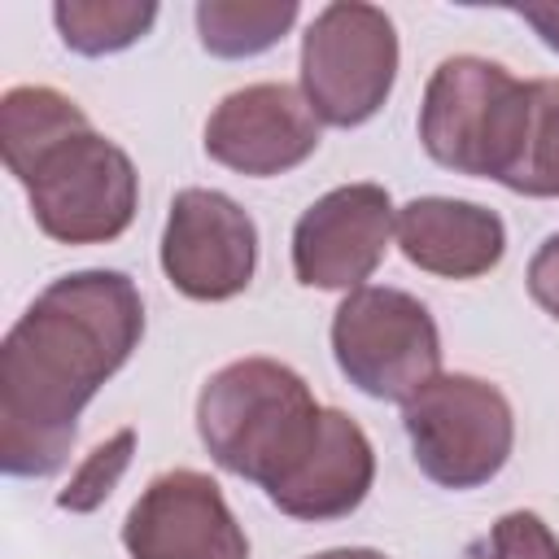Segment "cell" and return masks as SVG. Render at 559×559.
Returning <instances> with one entry per match:
<instances>
[{
	"instance_id": "6da1fadb",
	"label": "cell",
	"mask_w": 559,
	"mask_h": 559,
	"mask_svg": "<svg viewBox=\"0 0 559 559\" xmlns=\"http://www.w3.org/2000/svg\"><path fill=\"white\" fill-rule=\"evenodd\" d=\"M140 336L144 301L122 271L57 275L0 345V467L9 476L61 472L83 406L127 367Z\"/></svg>"
},
{
	"instance_id": "7a4b0ae2",
	"label": "cell",
	"mask_w": 559,
	"mask_h": 559,
	"mask_svg": "<svg viewBox=\"0 0 559 559\" xmlns=\"http://www.w3.org/2000/svg\"><path fill=\"white\" fill-rule=\"evenodd\" d=\"M323 406L310 384L275 358L218 367L197 397V432L210 459L262 489H275L319 441Z\"/></svg>"
},
{
	"instance_id": "3957f363",
	"label": "cell",
	"mask_w": 559,
	"mask_h": 559,
	"mask_svg": "<svg viewBox=\"0 0 559 559\" xmlns=\"http://www.w3.org/2000/svg\"><path fill=\"white\" fill-rule=\"evenodd\" d=\"M524 122H528V83L489 57L476 52L445 57L424 87V105H419L424 153L454 175L502 183L507 170L515 166Z\"/></svg>"
},
{
	"instance_id": "277c9868",
	"label": "cell",
	"mask_w": 559,
	"mask_h": 559,
	"mask_svg": "<svg viewBox=\"0 0 559 559\" xmlns=\"http://www.w3.org/2000/svg\"><path fill=\"white\" fill-rule=\"evenodd\" d=\"M13 179L26 188L39 231L61 245L118 240L140 205L135 162L96 127L61 135L44 153H35Z\"/></svg>"
},
{
	"instance_id": "5b68a950",
	"label": "cell",
	"mask_w": 559,
	"mask_h": 559,
	"mask_svg": "<svg viewBox=\"0 0 559 559\" xmlns=\"http://www.w3.org/2000/svg\"><path fill=\"white\" fill-rule=\"evenodd\" d=\"M332 358L358 393L406 406L441 376V332L419 297L362 284L332 314Z\"/></svg>"
},
{
	"instance_id": "8992f818",
	"label": "cell",
	"mask_w": 559,
	"mask_h": 559,
	"mask_svg": "<svg viewBox=\"0 0 559 559\" xmlns=\"http://www.w3.org/2000/svg\"><path fill=\"white\" fill-rule=\"evenodd\" d=\"M402 424L419 472L441 489H476L493 480L515 445L507 393L467 371L424 384L402 406Z\"/></svg>"
},
{
	"instance_id": "52a82bcc",
	"label": "cell",
	"mask_w": 559,
	"mask_h": 559,
	"mask_svg": "<svg viewBox=\"0 0 559 559\" xmlns=\"http://www.w3.org/2000/svg\"><path fill=\"white\" fill-rule=\"evenodd\" d=\"M397 79L393 17L362 0H336L301 35V92L319 122L362 127L376 118Z\"/></svg>"
},
{
	"instance_id": "ba28073f",
	"label": "cell",
	"mask_w": 559,
	"mask_h": 559,
	"mask_svg": "<svg viewBox=\"0 0 559 559\" xmlns=\"http://www.w3.org/2000/svg\"><path fill=\"white\" fill-rule=\"evenodd\" d=\"M258 266V227L240 201L218 188H183L162 231V271L192 301H227L249 288Z\"/></svg>"
},
{
	"instance_id": "9c48e42d",
	"label": "cell",
	"mask_w": 559,
	"mask_h": 559,
	"mask_svg": "<svg viewBox=\"0 0 559 559\" xmlns=\"http://www.w3.org/2000/svg\"><path fill=\"white\" fill-rule=\"evenodd\" d=\"M122 546L131 559H249V537L218 480L197 467H175L144 485L122 520Z\"/></svg>"
},
{
	"instance_id": "30bf717a",
	"label": "cell",
	"mask_w": 559,
	"mask_h": 559,
	"mask_svg": "<svg viewBox=\"0 0 559 559\" xmlns=\"http://www.w3.org/2000/svg\"><path fill=\"white\" fill-rule=\"evenodd\" d=\"M397 210L380 183H341L323 192L293 227V275L306 288L354 293L384 262Z\"/></svg>"
},
{
	"instance_id": "8fae6325",
	"label": "cell",
	"mask_w": 559,
	"mask_h": 559,
	"mask_svg": "<svg viewBox=\"0 0 559 559\" xmlns=\"http://www.w3.org/2000/svg\"><path fill=\"white\" fill-rule=\"evenodd\" d=\"M319 148V118L293 83H249L227 92L205 122V153L253 179L284 175Z\"/></svg>"
},
{
	"instance_id": "7c38bea8",
	"label": "cell",
	"mask_w": 559,
	"mask_h": 559,
	"mask_svg": "<svg viewBox=\"0 0 559 559\" xmlns=\"http://www.w3.org/2000/svg\"><path fill=\"white\" fill-rule=\"evenodd\" d=\"M371 485H376V450L367 432L345 411L323 406L319 441L275 489H266V498L293 520L328 524L358 511Z\"/></svg>"
},
{
	"instance_id": "4fadbf2b",
	"label": "cell",
	"mask_w": 559,
	"mask_h": 559,
	"mask_svg": "<svg viewBox=\"0 0 559 559\" xmlns=\"http://www.w3.org/2000/svg\"><path fill=\"white\" fill-rule=\"evenodd\" d=\"M397 249L441 280H476L507 253V227L489 205L459 197H415L397 210Z\"/></svg>"
},
{
	"instance_id": "5bb4252c",
	"label": "cell",
	"mask_w": 559,
	"mask_h": 559,
	"mask_svg": "<svg viewBox=\"0 0 559 559\" xmlns=\"http://www.w3.org/2000/svg\"><path fill=\"white\" fill-rule=\"evenodd\" d=\"M83 127H92V122L79 109V100H70L66 92L44 87V83L9 87L0 100V148H4L9 175H17L35 153H44L61 135L83 131Z\"/></svg>"
},
{
	"instance_id": "9a60e30c",
	"label": "cell",
	"mask_w": 559,
	"mask_h": 559,
	"mask_svg": "<svg viewBox=\"0 0 559 559\" xmlns=\"http://www.w3.org/2000/svg\"><path fill=\"white\" fill-rule=\"evenodd\" d=\"M297 0H201L197 4V35L201 48L240 61L275 48L293 22H297Z\"/></svg>"
},
{
	"instance_id": "2e32d148",
	"label": "cell",
	"mask_w": 559,
	"mask_h": 559,
	"mask_svg": "<svg viewBox=\"0 0 559 559\" xmlns=\"http://www.w3.org/2000/svg\"><path fill=\"white\" fill-rule=\"evenodd\" d=\"M52 22L70 52L109 57L153 31L157 4L153 0H57Z\"/></svg>"
},
{
	"instance_id": "e0dca14e",
	"label": "cell",
	"mask_w": 559,
	"mask_h": 559,
	"mask_svg": "<svg viewBox=\"0 0 559 559\" xmlns=\"http://www.w3.org/2000/svg\"><path fill=\"white\" fill-rule=\"evenodd\" d=\"M502 188L520 197H559V79L528 83V122Z\"/></svg>"
},
{
	"instance_id": "ac0fdd59",
	"label": "cell",
	"mask_w": 559,
	"mask_h": 559,
	"mask_svg": "<svg viewBox=\"0 0 559 559\" xmlns=\"http://www.w3.org/2000/svg\"><path fill=\"white\" fill-rule=\"evenodd\" d=\"M131 454H135V428H118L114 437H105L96 450L83 454V463L70 472L66 489L57 493V507L61 511H74V515H87L96 511L122 480V472L131 467Z\"/></svg>"
},
{
	"instance_id": "d6986e66",
	"label": "cell",
	"mask_w": 559,
	"mask_h": 559,
	"mask_svg": "<svg viewBox=\"0 0 559 559\" xmlns=\"http://www.w3.org/2000/svg\"><path fill=\"white\" fill-rule=\"evenodd\" d=\"M472 559H559V537L537 511H507L472 546Z\"/></svg>"
},
{
	"instance_id": "ffe728a7",
	"label": "cell",
	"mask_w": 559,
	"mask_h": 559,
	"mask_svg": "<svg viewBox=\"0 0 559 559\" xmlns=\"http://www.w3.org/2000/svg\"><path fill=\"white\" fill-rule=\"evenodd\" d=\"M524 280H528L533 301H537L550 319H559V231L537 245V253L528 258V275H524Z\"/></svg>"
},
{
	"instance_id": "44dd1931",
	"label": "cell",
	"mask_w": 559,
	"mask_h": 559,
	"mask_svg": "<svg viewBox=\"0 0 559 559\" xmlns=\"http://www.w3.org/2000/svg\"><path fill=\"white\" fill-rule=\"evenodd\" d=\"M511 13L524 17V22L542 35V44H546L550 52H559V0H550V4H515Z\"/></svg>"
},
{
	"instance_id": "7402d4cb",
	"label": "cell",
	"mask_w": 559,
	"mask_h": 559,
	"mask_svg": "<svg viewBox=\"0 0 559 559\" xmlns=\"http://www.w3.org/2000/svg\"><path fill=\"white\" fill-rule=\"evenodd\" d=\"M306 559H389V555L371 550V546H336V550H319V555H306Z\"/></svg>"
}]
</instances>
